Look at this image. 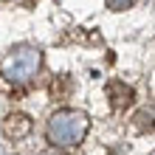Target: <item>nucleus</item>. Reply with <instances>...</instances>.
Wrapping results in <instances>:
<instances>
[{
	"mask_svg": "<svg viewBox=\"0 0 155 155\" xmlns=\"http://www.w3.org/2000/svg\"><path fill=\"white\" fill-rule=\"evenodd\" d=\"M87 116L82 110H59L48 118V141L54 147H71V144H79L87 133Z\"/></svg>",
	"mask_w": 155,
	"mask_h": 155,
	"instance_id": "f257e3e1",
	"label": "nucleus"
},
{
	"mask_svg": "<svg viewBox=\"0 0 155 155\" xmlns=\"http://www.w3.org/2000/svg\"><path fill=\"white\" fill-rule=\"evenodd\" d=\"M42 65V54L34 45H17L6 54V59L0 62V74L14 85H25L31 76H37Z\"/></svg>",
	"mask_w": 155,
	"mask_h": 155,
	"instance_id": "f03ea898",
	"label": "nucleus"
},
{
	"mask_svg": "<svg viewBox=\"0 0 155 155\" xmlns=\"http://www.w3.org/2000/svg\"><path fill=\"white\" fill-rule=\"evenodd\" d=\"M3 130H6L8 138H25V135L31 133V118H28V116H23V113H14V116H8V118H6Z\"/></svg>",
	"mask_w": 155,
	"mask_h": 155,
	"instance_id": "7ed1b4c3",
	"label": "nucleus"
},
{
	"mask_svg": "<svg viewBox=\"0 0 155 155\" xmlns=\"http://www.w3.org/2000/svg\"><path fill=\"white\" fill-rule=\"evenodd\" d=\"M110 93H116V99H113V104H127L133 99V90L127 87V85H121V82H110Z\"/></svg>",
	"mask_w": 155,
	"mask_h": 155,
	"instance_id": "20e7f679",
	"label": "nucleus"
},
{
	"mask_svg": "<svg viewBox=\"0 0 155 155\" xmlns=\"http://www.w3.org/2000/svg\"><path fill=\"white\" fill-rule=\"evenodd\" d=\"M135 127H138L141 133L144 130H152V127H155V113L152 110H141L138 116H135Z\"/></svg>",
	"mask_w": 155,
	"mask_h": 155,
	"instance_id": "39448f33",
	"label": "nucleus"
},
{
	"mask_svg": "<svg viewBox=\"0 0 155 155\" xmlns=\"http://www.w3.org/2000/svg\"><path fill=\"white\" fill-rule=\"evenodd\" d=\"M107 8H113V12H124V8H130L135 0H104Z\"/></svg>",
	"mask_w": 155,
	"mask_h": 155,
	"instance_id": "423d86ee",
	"label": "nucleus"
},
{
	"mask_svg": "<svg viewBox=\"0 0 155 155\" xmlns=\"http://www.w3.org/2000/svg\"><path fill=\"white\" fill-rule=\"evenodd\" d=\"M40 155H65L59 147H51V150H45V152H40Z\"/></svg>",
	"mask_w": 155,
	"mask_h": 155,
	"instance_id": "0eeeda50",
	"label": "nucleus"
}]
</instances>
